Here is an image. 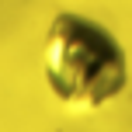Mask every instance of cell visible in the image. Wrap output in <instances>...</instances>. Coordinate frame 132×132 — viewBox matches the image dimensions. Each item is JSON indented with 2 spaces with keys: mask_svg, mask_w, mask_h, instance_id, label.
Masks as SVG:
<instances>
[{
  "mask_svg": "<svg viewBox=\"0 0 132 132\" xmlns=\"http://www.w3.org/2000/svg\"><path fill=\"white\" fill-rule=\"evenodd\" d=\"M49 90L77 111H94L125 90L129 63L118 38L84 14H56L45 38Z\"/></svg>",
  "mask_w": 132,
  "mask_h": 132,
  "instance_id": "6da1fadb",
  "label": "cell"
}]
</instances>
